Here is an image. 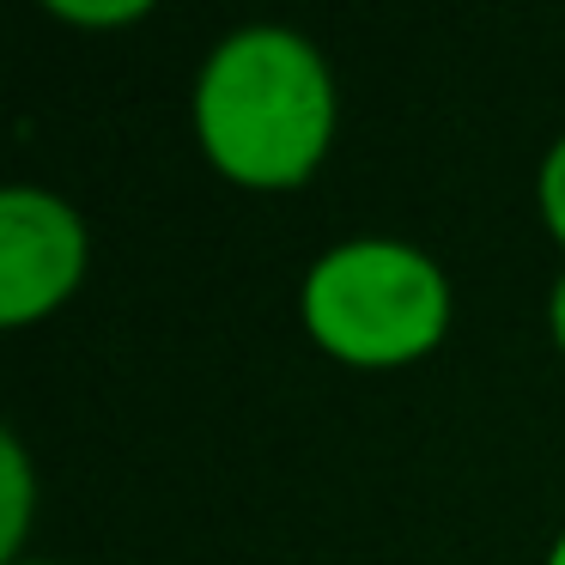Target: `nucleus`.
Instances as JSON below:
<instances>
[{
	"label": "nucleus",
	"mask_w": 565,
	"mask_h": 565,
	"mask_svg": "<svg viewBox=\"0 0 565 565\" xmlns=\"http://www.w3.org/2000/svg\"><path fill=\"white\" fill-rule=\"evenodd\" d=\"M195 135L232 183L292 189L334 140V74L298 31L249 25L195 79Z\"/></svg>",
	"instance_id": "obj_1"
},
{
	"label": "nucleus",
	"mask_w": 565,
	"mask_h": 565,
	"mask_svg": "<svg viewBox=\"0 0 565 565\" xmlns=\"http://www.w3.org/2000/svg\"><path fill=\"white\" fill-rule=\"evenodd\" d=\"M305 329L347 365H407L450 329V280L402 237H353L310 268Z\"/></svg>",
	"instance_id": "obj_2"
},
{
	"label": "nucleus",
	"mask_w": 565,
	"mask_h": 565,
	"mask_svg": "<svg viewBox=\"0 0 565 565\" xmlns=\"http://www.w3.org/2000/svg\"><path fill=\"white\" fill-rule=\"evenodd\" d=\"M86 274V220L50 189L0 195V322L50 317Z\"/></svg>",
	"instance_id": "obj_3"
},
{
	"label": "nucleus",
	"mask_w": 565,
	"mask_h": 565,
	"mask_svg": "<svg viewBox=\"0 0 565 565\" xmlns=\"http://www.w3.org/2000/svg\"><path fill=\"white\" fill-rule=\"evenodd\" d=\"M0 492H7V516H0V559L19 565V541L31 523V468H25V444L0 438Z\"/></svg>",
	"instance_id": "obj_4"
},
{
	"label": "nucleus",
	"mask_w": 565,
	"mask_h": 565,
	"mask_svg": "<svg viewBox=\"0 0 565 565\" xmlns=\"http://www.w3.org/2000/svg\"><path fill=\"white\" fill-rule=\"evenodd\" d=\"M535 201H541V220H547V232L565 244V135L553 140V147H547V159H541Z\"/></svg>",
	"instance_id": "obj_5"
},
{
	"label": "nucleus",
	"mask_w": 565,
	"mask_h": 565,
	"mask_svg": "<svg viewBox=\"0 0 565 565\" xmlns=\"http://www.w3.org/2000/svg\"><path fill=\"white\" fill-rule=\"evenodd\" d=\"M55 13L79 19V25H116V19H140L147 7H140V0H128V7H74V0H55Z\"/></svg>",
	"instance_id": "obj_6"
},
{
	"label": "nucleus",
	"mask_w": 565,
	"mask_h": 565,
	"mask_svg": "<svg viewBox=\"0 0 565 565\" xmlns=\"http://www.w3.org/2000/svg\"><path fill=\"white\" fill-rule=\"evenodd\" d=\"M553 341H559V353H565V274H559V286H553Z\"/></svg>",
	"instance_id": "obj_7"
},
{
	"label": "nucleus",
	"mask_w": 565,
	"mask_h": 565,
	"mask_svg": "<svg viewBox=\"0 0 565 565\" xmlns=\"http://www.w3.org/2000/svg\"><path fill=\"white\" fill-rule=\"evenodd\" d=\"M547 565H565V529H559V541H553V553H547Z\"/></svg>",
	"instance_id": "obj_8"
},
{
	"label": "nucleus",
	"mask_w": 565,
	"mask_h": 565,
	"mask_svg": "<svg viewBox=\"0 0 565 565\" xmlns=\"http://www.w3.org/2000/svg\"><path fill=\"white\" fill-rule=\"evenodd\" d=\"M19 565H25V559H19ZM43 565H50V559H43Z\"/></svg>",
	"instance_id": "obj_9"
}]
</instances>
